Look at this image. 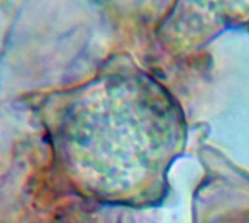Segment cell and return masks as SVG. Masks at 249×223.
I'll return each mask as SVG.
<instances>
[{"label": "cell", "mask_w": 249, "mask_h": 223, "mask_svg": "<svg viewBox=\"0 0 249 223\" xmlns=\"http://www.w3.org/2000/svg\"><path fill=\"white\" fill-rule=\"evenodd\" d=\"M214 20H249V0H191Z\"/></svg>", "instance_id": "6da1fadb"}]
</instances>
